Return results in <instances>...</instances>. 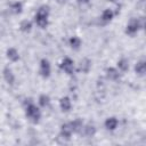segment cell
<instances>
[{
  "label": "cell",
  "mask_w": 146,
  "mask_h": 146,
  "mask_svg": "<svg viewBox=\"0 0 146 146\" xmlns=\"http://www.w3.org/2000/svg\"><path fill=\"white\" fill-rule=\"evenodd\" d=\"M119 71L114 67H110L106 70V76L110 79V80H117L119 79Z\"/></svg>",
  "instance_id": "ba28073f"
},
{
  "label": "cell",
  "mask_w": 146,
  "mask_h": 146,
  "mask_svg": "<svg viewBox=\"0 0 146 146\" xmlns=\"http://www.w3.org/2000/svg\"><path fill=\"white\" fill-rule=\"evenodd\" d=\"M60 67L63 68V71H65L66 73L71 74L73 71H74V64H73V60L71 58H65L62 64H60Z\"/></svg>",
  "instance_id": "7a4b0ae2"
},
{
  "label": "cell",
  "mask_w": 146,
  "mask_h": 146,
  "mask_svg": "<svg viewBox=\"0 0 146 146\" xmlns=\"http://www.w3.org/2000/svg\"><path fill=\"white\" fill-rule=\"evenodd\" d=\"M26 107V115L33 121V122H36L39 119H40V110L32 103V104H30V105H27V106H25Z\"/></svg>",
  "instance_id": "6da1fadb"
},
{
  "label": "cell",
  "mask_w": 146,
  "mask_h": 146,
  "mask_svg": "<svg viewBox=\"0 0 146 146\" xmlns=\"http://www.w3.org/2000/svg\"><path fill=\"white\" fill-rule=\"evenodd\" d=\"M31 27H32V24L30 21H23L21 23V30L24 32H29L31 30Z\"/></svg>",
  "instance_id": "44dd1931"
},
{
  "label": "cell",
  "mask_w": 146,
  "mask_h": 146,
  "mask_svg": "<svg viewBox=\"0 0 146 146\" xmlns=\"http://www.w3.org/2000/svg\"><path fill=\"white\" fill-rule=\"evenodd\" d=\"M117 67H119L120 71L125 72V71L129 68V62H128V59H125V58L120 59V60L117 62Z\"/></svg>",
  "instance_id": "e0dca14e"
},
{
  "label": "cell",
  "mask_w": 146,
  "mask_h": 146,
  "mask_svg": "<svg viewBox=\"0 0 146 146\" xmlns=\"http://www.w3.org/2000/svg\"><path fill=\"white\" fill-rule=\"evenodd\" d=\"M83 132L86 136H94L95 132H96V128L92 125V124H87V125H83Z\"/></svg>",
  "instance_id": "2e32d148"
},
{
  "label": "cell",
  "mask_w": 146,
  "mask_h": 146,
  "mask_svg": "<svg viewBox=\"0 0 146 146\" xmlns=\"http://www.w3.org/2000/svg\"><path fill=\"white\" fill-rule=\"evenodd\" d=\"M3 78H5V80H6L8 83H13V82H14V80H15V78H14V74H13L11 70H10V68H8V67H6V68L3 70Z\"/></svg>",
  "instance_id": "4fadbf2b"
},
{
  "label": "cell",
  "mask_w": 146,
  "mask_h": 146,
  "mask_svg": "<svg viewBox=\"0 0 146 146\" xmlns=\"http://www.w3.org/2000/svg\"><path fill=\"white\" fill-rule=\"evenodd\" d=\"M74 131H73V128H72V124H71V122L70 123H65V124H63L62 125V128H60V136L63 137V138H70L71 137V135L73 133Z\"/></svg>",
  "instance_id": "3957f363"
},
{
  "label": "cell",
  "mask_w": 146,
  "mask_h": 146,
  "mask_svg": "<svg viewBox=\"0 0 146 146\" xmlns=\"http://www.w3.org/2000/svg\"><path fill=\"white\" fill-rule=\"evenodd\" d=\"M78 1H79L80 3H87V2L89 1V0H78Z\"/></svg>",
  "instance_id": "7402d4cb"
},
{
  "label": "cell",
  "mask_w": 146,
  "mask_h": 146,
  "mask_svg": "<svg viewBox=\"0 0 146 146\" xmlns=\"http://www.w3.org/2000/svg\"><path fill=\"white\" fill-rule=\"evenodd\" d=\"M59 106H60V108L63 111H68L71 108V100H70V98H67V97L62 98L60 102H59Z\"/></svg>",
  "instance_id": "9a60e30c"
},
{
  "label": "cell",
  "mask_w": 146,
  "mask_h": 146,
  "mask_svg": "<svg viewBox=\"0 0 146 146\" xmlns=\"http://www.w3.org/2000/svg\"><path fill=\"white\" fill-rule=\"evenodd\" d=\"M105 127L108 129V130H114L116 127H117V120L115 117H108L106 121H105Z\"/></svg>",
  "instance_id": "8fae6325"
},
{
  "label": "cell",
  "mask_w": 146,
  "mask_h": 146,
  "mask_svg": "<svg viewBox=\"0 0 146 146\" xmlns=\"http://www.w3.org/2000/svg\"><path fill=\"white\" fill-rule=\"evenodd\" d=\"M39 104L42 106V107H46L49 105V97L47 95H41L39 97Z\"/></svg>",
  "instance_id": "ffe728a7"
},
{
  "label": "cell",
  "mask_w": 146,
  "mask_h": 146,
  "mask_svg": "<svg viewBox=\"0 0 146 146\" xmlns=\"http://www.w3.org/2000/svg\"><path fill=\"white\" fill-rule=\"evenodd\" d=\"M138 30H139L138 21H137V18H132V19L129 22L128 26H127V33H129V34H135Z\"/></svg>",
  "instance_id": "277c9868"
},
{
  "label": "cell",
  "mask_w": 146,
  "mask_h": 146,
  "mask_svg": "<svg viewBox=\"0 0 146 146\" xmlns=\"http://www.w3.org/2000/svg\"><path fill=\"white\" fill-rule=\"evenodd\" d=\"M9 10H10V13H13V14H19V13L22 11V5H21L19 2H14V3L10 5Z\"/></svg>",
  "instance_id": "ac0fdd59"
},
{
  "label": "cell",
  "mask_w": 146,
  "mask_h": 146,
  "mask_svg": "<svg viewBox=\"0 0 146 146\" xmlns=\"http://www.w3.org/2000/svg\"><path fill=\"white\" fill-rule=\"evenodd\" d=\"M90 66H91L90 60H89L88 58H83V59H81L80 63H79V71L87 73V72L90 70Z\"/></svg>",
  "instance_id": "8992f818"
},
{
  "label": "cell",
  "mask_w": 146,
  "mask_h": 146,
  "mask_svg": "<svg viewBox=\"0 0 146 146\" xmlns=\"http://www.w3.org/2000/svg\"><path fill=\"white\" fill-rule=\"evenodd\" d=\"M113 11L111 10V9H105L104 11H103V14H102V17H100V21L103 22V23H107V22H110L111 19H112V17H113Z\"/></svg>",
  "instance_id": "9c48e42d"
},
{
  "label": "cell",
  "mask_w": 146,
  "mask_h": 146,
  "mask_svg": "<svg viewBox=\"0 0 146 146\" xmlns=\"http://www.w3.org/2000/svg\"><path fill=\"white\" fill-rule=\"evenodd\" d=\"M70 46L72 48H74V49H78L81 46V40L79 38H76V36H73V38L70 39Z\"/></svg>",
  "instance_id": "d6986e66"
},
{
  "label": "cell",
  "mask_w": 146,
  "mask_h": 146,
  "mask_svg": "<svg viewBox=\"0 0 146 146\" xmlns=\"http://www.w3.org/2000/svg\"><path fill=\"white\" fill-rule=\"evenodd\" d=\"M7 57H8L10 60L16 62V60L18 59L19 55H18V51H17L15 48H9V49L7 50Z\"/></svg>",
  "instance_id": "7c38bea8"
},
{
  "label": "cell",
  "mask_w": 146,
  "mask_h": 146,
  "mask_svg": "<svg viewBox=\"0 0 146 146\" xmlns=\"http://www.w3.org/2000/svg\"><path fill=\"white\" fill-rule=\"evenodd\" d=\"M40 73L43 76H48L49 75V73H50V65H49L48 60H46V59H42L41 60V64H40Z\"/></svg>",
  "instance_id": "5b68a950"
},
{
  "label": "cell",
  "mask_w": 146,
  "mask_h": 146,
  "mask_svg": "<svg viewBox=\"0 0 146 146\" xmlns=\"http://www.w3.org/2000/svg\"><path fill=\"white\" fill-rule=\"evenodd\" d=\"M35 23H36L38 26H40V27H46L47 24H48V16L36 14V15H35Z\"/></svg>",
  "instance_id": "52a82bcc"
},
{
  "label": "cell",
  "mask_w": 146,
  "mask_h": 146,
  "mask_svg": "<svg viewBox=\"0 0 146 146\" xmlns=\"http://www.w3.org/2000/svg\"><path fill=\"white\" fill-rule=\"evenodd\" d=\"M135 71H136V73H137L138 75H144V73H145V71H146L145 62H144V60L138 62V63L136 64V66H135Z\"/></svg>",
  "instance_id": "30bf717a"
},
{
  "label": "cell",
  "mask_w": 146,
  "mask_h": 146,
  "mask_svg": "<svg viewBox=\"0 0 146 146\" xmlns=\"http://www.w3.org/2000/svg\"><path fill=\"white\" fill-rule=\"evenodd\" d=\"M71 124H72L73 131H75V132H82L83 123H82V121H81V120L76 119V120H74L73 122H71Z\"/></svg>",
  "instance_id": "5bb4252c"
}]
</instances>
